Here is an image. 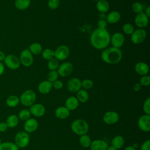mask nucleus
Instances as JSON below:
<instances>
[{
  "mask_svg": "<svg viewBox=\"0 0 150 150\" xmlns=\"http://www.w3.org/2000/svg\"><path fill=\"white\" fill-rule=\"evenodd\" d=\"M110 34L106 29H96L90 36L91 45L97 49H105L110 42Z\"/></svg>",
  "mask_w": 150,
  "mask_h": 150,
  "instance_id": "1",
  "label": "nucleus"
},
{
  "mask_svg": "<svg viewBox=\"0 0 150 150\" xmlns=\"http://www.w3.org/2000/svg\"><path fill=\"white\" fill-rule=\"evenodd\" d=\"M101 57L108 64H115L121 60L122 52L120 49L114 47L105 48L102 51Z\"/></svg>",
  "mask_w": 150,
  "mask_h": 150,
  "instance_id": "2",
  "label": "nucleus"
},
{
  "mask_svg": "<svg viewBox=\"0 0 150 150\" xmlns=\"http://www.w3.org/2000/svg\"><path fill=\"white\" fill-rule=\"evenodd\" d=\"M71 130L79 135L86 134L88 131V124L82 119H78L74 121L71 125Z\"/></svg>",
  "mask_w": 150,
  "mask_h": 150,
  "instance_id": "3",
  "label": "nucleus"
},
{
  "mask_svg": "<svg viewBox=\"0 0 150 150\" xmlns=\"http://www.w3.org/2000/svg\"><path fill=\"white\" fill-rule=\"evenodd\" d=\"M36 99V95L34 91L27 90L21 95L19 97L20 102L26 107H30L33 105Z\"/></svg>",
  "mask_w": 150,
  "mask_h": 150,
  "instance_id": "4",
  "label": "nucleus"
},
{
  "mask_svg": "<svg viewBox=\"0 0 150 150\" xmlns=\"http://www.w3.org/2000/svg\"><path fill=\"white\" fill-rule=\"evenodd\" d=\"M29 135L25 131H19L15 136V144L19 148H23L27 146L29 143Z\"/></svg>",
  "mask_w": 150,
  "mask_h": 150,
  "instance_id": "5",
  "label": "nucleus"
},
{
  "mask_svg": "<svg viewBox=\"0 0 150 150\" xmlns=\"http://www.w3.org/2000/svg\"><path fill=\"white\" fill-rule=\"evenodd\" d=\"M4 62V64L11 70H17L21 66V62L19 57L13 54L6 55Z\"/></svg>",
  "mask_w": 150,
  "mask_h": 150,
  "instance_id": "6",
  "label": "nucleus"
},
{
  "mask_svg": "<svg viewBox=\"0 0 150 150\" xmlns=\"http://www.w3.org/2000/svg\"><path fill=\"white\" fill-rule=\"evenodd\" d=\"M19 59L21 64L25 67H29L33 63V55L28 49H23L21 51Z\"/></svg>",
  "mask_w": 150,
  "mask_h": 150,
  "instance_id": "7",
  "label": "nucleus"
},
{
  "mask_svg": "<svg viewBox=\"0 0 150 150\" xmlns=\"http://www.w3.org/2000/svg\"><path fill=\"white\" fill-rule=\"evenodd\" d=\"M146 38V32L143 29H138L134 31L131 34V40L134 44H139L143 42Z\"/></svg>",
  "mask_w": 150,
  "mask_h": 150,
  "instance_id": "8",
  "label": "nucleus"
},
{
  "mask_svg": "<svg viewBox=\"0 0 150 150\" xmlns=\"http://www.w3.org/2000/svg\"><path fill=\"white\" fill-rule=\"evenodd\" d=\"M54 52V58L58 60H64L67 59L70 53L69 47L66 45L59 46Z\"/></svg>",
  "mask_w": 150,
  "mask_h": 150,
  "instance_id": "9",
  "label": "nucleus"
},
{
  "mask_svg": "<svg viewBox=\"0 0 150 150\" xmlns=\"http://www.w3.org/2000/svg\"><path fill=\"white\" fill-rule=\"evenodd\" d=\"M73 70V64L70 62H66L59 66L57 72L58 73V75L62 77H66L69 76L72 73Z\"/></svg>",
  "mask_w": 150,
  "mask_h": 150,
  "instance_id": "10",
  "label": "nucleus"
},
{
  "mask_svg": "<svg viewBox=\"0 0 150 150\" xmlns=\"http://www.w3.org/2000/svg\"><path fill=\"white\" fill-rule=\"evenodd\" d=\"M138 125L139 128L144 132L150 131V115L144 114L141 116L138 121Z\"/></svg>",
  "mask_w": 150,
  "mask_h": 150,
  "instance_id": "11",
  "label": "nucleus"
},
{
  "mask_svg": "<svg viewBox=\"0 0 150 150\" xmlns=\"http://www.w3.org/2000/svg\"><path fill=\"white\" fill-rule=\"evenodd\" d=\"M110 42L112 45V47L120 49L124 43L125 38L121 33L117 32L113 34L110 39Z\"/></svg>",
  "mask_w": 150,
  "mask_h": 150,
  "instance_id": "12",
  "label": "nucleus"
},
{
  "mask_svg": "<svg viewBox=\"0 0 150 150\" xmlns=\"http://www.w3.org/2000/svg\"><path fill=\"white\" fill-rule=\"evenodd\" d=\"M134 22L138 27L142 29L148 25L149 23V18L146 15L145 12H142L137 15L135 18Z\"/></svg>",
  "mask_w": 150,
  "mask_h": 150,
  "instance_id": "13",
  "label": "nucleus"
},
{
  "mask_svg": "<svg viewBox=\"0 0 150 150\" xmlns=\"http://www.w3.org/2000/svg\"><path fill=\"white\" fill-rule=\"evenodd\" d=\"M81 87V81L76 77H73L70 79L67 83V90L72 93L77 92Z\"/></svg>",
  "mask_w": 150,
  "mask_h": 150,
  "instance_id": "14",
  "label": "nucleus"
},
{
  "mask_svg": "<svg viewBox=\"0 0 150 150\" xmlns=\"http://www.w3.org/2000/svg\"><path fill=\"white\" fill-rule=\"evenodd\" d=\"M118 120L119 115L115 111H108L105 112L103 116V120L104 122L109 125L115 124Z\"/></svg>",
  "mask_w": 150,
  "mask_h": 150,
  "instance_id": "15",
  "label": "nucleus"
},
{
  "mask_svg": "<svg viewBox=\"0 0 150 150\" xmlns=\"http://www.w3.org/2000/svg\"><path fill=\"white\" fill-rule=\"evenodd\" d=\"M29 111L33 115L37 117H40L45 113V108L44 105L41 104H33L30 106Z\"/></svg>",
  "mask_w": 150,
  "mask_h": 150,
  "instance_id": "16",
  "label": "nucleus"
},
{
  "mask_svg": "<svg viewBox=\"0 0 150 150\" xmlns=\"http://www.w3.org/2000/svg\"><path fill=\"white\" fill-rule=\"evenodd\" d=\"M38 127V122L37 120L35 118H29L28 120H26L23 128L25 132L27 133H31L35 131Z\"/></svg>",
  "mask_w": 150,
  "mask_h": 150,
  "instance_id": "17",
  "label": "nucleus"
},
{
  "mask_svg": "<svg viewBox=\"0 0 150 150\" xmlns=\"http://www.w3.org/2000/svg\"><path fill=\"white\" fill-rule=\"evenodd\" d=\"M91 150H106L108 148L107 143L101 139H96L91 142Z\"/></svg>",
  "mask_w": 150,
  "mask_h": 150,
  "instance_id": "18",
  "label": "nucleus"
},
{
  "mask_svg": "<svg viewBox=\"0 0 150 150\" xmlns=\"http://www.w3.org/2000/svg\"><path fill=\"white\" fill-rule=\"evenodd\" d=\"M149 66L145 62H138L135 66V70L139 75H147L149 72Z\"/></svg>",
  "mask_w": 150,
  "mask_h": 150,
  "instance_id": "19",
  "label": "nucleus"
},
{
  "mask_svg": "<svg viewBox=\"0 0 150 150\" xmlns=\"http://www.w3.org/2000/svg\"><path fill=\"white\" fill-rule=\"evenodd\" d=\"M38 88L39 93L43 94H47L52 88V83L48 80H44L39 83Z\"/></svg>",
  "mask_w": 150,
  "mask_h": 150,
  "instance_id": "20",
  "label": "nucleus"
},
{
  "mask_svg": "<svg viewBox=\"0 0 150 150\" xmlns=\"http://www.w3.org/2000/svg\"><path fill=\"white\" fill-rule=\"evenodd\" d=\"M79 104V101L76 97L71 96L68 97L65 101V107L69 110H76Z\"/></svg>",
  "mask_w": 150,
  "mask_h": 150,
  "instance_id": "21",
  "label": "nucleus"
},
{
  "mask_svg": "<svg viewBox=\"0 0 150 150\" xmlns=\"http://www.w3.org/2000/svg\"><path fill=\"white\" fill-rule=\"evenodd\" d=\"M70 115V110L66 107L60 106L56 108L55 110V115L57 118L65 119Z\"/></svg>",
  "mask_w": 150,
  "mask_h": 150,
  "instance_id": "22",
  "label": "nucleus"
},
{
  "mask_svg": "<svg viewBox=\"0 0 150 150\" xmlns=\"http://www.w3.org/2000/svg\"><path fill=\"white\" fill-rule=\"evenodd\" d=\"M121 18V15L119 12L114 11L110 12L105 18V21L108 23H115L118 22Z\"/></svg>",
  "mask_w": 150,
  "mask_h": 150,
  "instance_id": "23",
  "label": "nucleus"
},
{
  "mask_svg": "<svg viewBox=\"0 0 150 150\" xmlns=\"http://www.w3.org/2000/svg\"><path fill=\"white\" fill-rule=\"evenodd\" d=\"M8 128H13L16 127L19 124V118L18 116L14 114L9 115L5 121Z\"/></svg>",
  "mask_w": 150,
  "mask_h": 150,
  "instance_id": "24",
  "label": "nucleus"
},
{
  "mask_svg": "<svg viewBox=\"0 0 150 150\" xmlns=\"http://www.w3.org/2000/svg\"><path fill=\"white\" fill-rule=\"evenodd\" d=\"M97 9L100 13H105L109 10L110 5L107 1L105 0H99L96 4Z\"/></svg>",
  "mask_w": 150,
  "mask_h": 150,
  "instance_id": "25",
  "label": "nucleus"
},
{
  "mask_svg": "<svg viewBox=\"0 0 150 150\" xmlns=\"http://www.w3.org/2000/svg\"><path fill=\"white\" fill-rule=\"evenodd\" d=\"M15 6L18 10H25L30 5V0H15Z\"/></svg>",
  "mask_w": 150,
  "mask_h": 150,
  "instance_id": "26",
  "label": "nucleus"
},
{
  "mask_svg": "<svg viewBox=\"0 0 150 150\" xmlns=\"http://www.w3.org/2000/svg\"><path fill=\"white\" fill-rule=\"evenodd\" d=\"M19 103V98L15 95H11L8 96L6 100V104L8 107L11 108L16 107Z\"/></svg>",
  "mask_w": 150,
  "mask_h": 150,
  "instance_id": "27",
  "label": "nucleus"
},
{
  "mask_svg": "<svg viewBox=\"0 0 150 150\" xmlns=\"http://www.w3.org/2000/svg\"><path fill=\"white\" fill-rule=\"evenodd\" d=\"M124 144V139L121 135H117L113 138L111 141L112 146L115 149H120Z\"/></svg>",
  "mask_w": 150,
  "mask_h": 150,
  "instance_id": "28",
  "label": "nucleus"
},
{
  "mask_svg": "<svg viewBox=\"0 0 150 150\" xmlns=\"http://www.w3.org/2000/svg\"><path fill=\"white\" fill-rule=\"evenodd\" d=\"M32 54L37 55L39 54L40 53H42V45L37 42L33 43L30 45L29 46V49H28Z\"/></svg>",
  "mask_w": 150,
  "mask_h": 150,
  "instance_id": "29",
  "label": "nucleus"
},
{
  "mask_svg": "<svg viewBox=\"0 0 150 150\" xmlns=\"http://www.w3.org/2000/svg\"><path fill=\"white\" fill-rule=\"evenodd\" d=\"M88 93L84 89H80L77 91V99L80 103H85L88 100Z\"/></svg>",
  "mask_w": 150,
  "mask_h": 150,
  "instance_id": "30",
  "label": "nucleus"
},
{
  "mask_svg": "<svg viewBox=\"0 0 150 150\" xmlns=\"http://www.w3.org/2000/svg\"><path fill=\"white\" fill-rule=\"evenodd\" d=\"M0 150H19V148L15 142H4L0 145Z\"/></svg>",
  "mask_w": 150,
  "mask_h": 150,
  "instance_id": "31",
  "label": "nucleus"
},
{
  "mask_svg": "<svg viewBox=\"0 0 150 150\" xmlns=\"http://www.w3.org/2000/svg\"><path fill=\"white\" fill-rule=\"evenodd\" d=\"M79 142L80 145L84 148H88L91 144V139L90 137L86 134L81 135L79 139Z\"/></svg>",
  "mask_w": 150,
  "mask_h": 150,
  "instance_id": "32",
  "label": "nucleus"
},
{
  "mask_svg": "<svg viewBox=\"0 0 150 150\" xmlns=\"http://www.w3.org/2000/svg\"><path fill=\"white\" fill-rule=\"evenodd\" d=\"M42 57L45 60H50L54 58V52L50 49H46L42 52Z\"/></svg>",
  "mask_w": 150,
  "mask_h": 150,
  "instance_id": "33",
  "label": "nucleus"
},
{
  "mask_svg": "<svg viewBox=\"0 0 150 150\" xmlns=\"http://www.w3.org/2000/svg\"><path fill=\"white\" fill-rule=\"evenodd\" d=\"M31 115V114L28 109H23L18 114V118L19 119L22 120V121H26L30 118Z\"/></svg>",
  "mask_w": 150,
  "mask_h": 150,
  "instance_id": "34",
  "label": "nucleus"
},
{
  "mask_svg": "<svg viewBox=\"0 0 150 150\" xmlns=\"http://www.w3.org/2000/svg\"><path fill=\"white\" fill-rule=\"evenodd\" d=\"M59 60L56 58H53L49 60L47 63V67L50 70H56L59 67Z\"/></svg>",
  "mask_w": 150,
  "mask_h": 150,
  "instance_id": "35",
  "label": "nucleus"
},
{
  "mask_svg": "<svg viewBox=\"0 0 150 150\" xmlns=\"http://www.w3.org/2000/svg\"><path fill=\"white\" fill-rule=\"evenodd\" d=\"M122 30L127 35H131L135 30L132 24L129 23H126L122 26Z\"/></svg>",
  "mask_w": 150,
  "mask_h": 150,
  "instance_id": "36",
  "label": "nucleus"
},
{
  "mask_svg": "<svg viewBox=\"0 0 150 150\" xmlns=\"http://www.w3.org/2000/svg\"><path fill=\"white\" fill-rule=\"evenodd\" d=\"M58 73L56 70H50L47 75V80L49 81L51 83L57 80Z\"/></svg>",
  "mask_w": 150,
  "mask_h": 150,
  "instance_id": "37",
  "label": "nucleus"
},
{
  "mask_svg": "<svg viewBox=\"0 0 150 150\" xmlns=\"http://www.w3.org/2000/svg\"><path fill=\"white\" fill-rule=\"evenodd\" d=\"M81 85L84 90H88L93 87L94 83L90 79H84L81 81Z\"/></svg>",
  "mask_w": 150,
  "mask_h": 150,
  "instance_id": "38",
  "label": "nucleus"
},
{
  "mask_svg": "<svg viewBox=\"0 0 150 150\" xmlns=\"http://www.w3.org/2000/svg\"><path fill=\"white\" fill-rule=\"evenodd\" d=\"M132 11L138 14V13H139L141 12H142L143 11V6L142 5L138 2H134L132 5Z\"/></svg>",
  "mask_w": 150,
  "mask_h": 150,
  "instance_id": "39",
  "label": "nucleus"
},
{
  "mask_svg": "<svg viewBox=\"0 0 150 150\" xmlns=\"http://www.w3.org/2000/svg\"><path fill=\"white\" fill-rule=\"evenodd\" d=\"M139 84L141 86H148L150 84V77L148 75H144L141 77Z\"/></svg>",
  "mask_w": 150,
  "mask_h": 150,
  "instance_id": "40",
  "label": "nucleus"
},
{
  "mask_svg": "<svg viewBox=\"0 0 150 150\" xmlns=\"http://www.w3.org/2000/svg\"><path fill=\"white\" fill-rule=\"evenodd\" d=\"M143 110L145 114H150V98H147L143 104Z\"/></svg>",
  "mask_w": 150,
  "mask_h": 150,
  "instance_id": "41",
  "label": "nucleus"
},
{
  "mask_svg": "<svg viewBox=\"0 0 150 150\" xmlns=\"http://www.w3.org/2000/svg\"><path fill=\"white\" fill-rule=\"evenodd\" d=\"M60 4L59 0H49L48 1V6L51 9H57Z\"/></svg>",
  "mask_w": 150,
  "mask_h": 150,
  "instance_id": "42",
  "label": "nucleus"
},
{
  "mask_svg": "<svg viewBox=\"0 0 150 150\" xmlns=\"http://www.w3.org/2000/svg\"><path fill=\"white\" fill-rule=\"evenodd\" d=\"M63 87V83L60 80H56V81H54L52 83V87H53L54 89L60 90V89L62 88Z\"/></svg>",
  "mask_w": 150,
  "mask_h": 150,
  "instance_id": "43",
  "label": "nucleus"
},
{
  "mask_svg": "<svg viewBox=\"0 0 150 150\" xmlns=\"http://www.w3.org/2000/svg\"><path fill=\"white\" fill-rule=\"evenodd\" d=\"M107 25V22L105 20H100L99 19L97 22L98 28L100 29H106Z\"/></svg>",
  "mask_w": 150,
  "mask_h": 150,
  "instance_id": "44",
  "label": "nucleus"
},
{
  "mask_svg": "<svg viewBox=\"0 0 150 150\" xmlns=\"http://www.w3.org/2000/svg\"><path fill=\"white\" fill-rule=\"evenodd\" d=\"M141 150H150V141L149 139L143 142L141 146Z\"/></svg>",
  "mask_w": 150,
  "mask_h": 150,
  "instance_id": "45",
  "label": "nucleus"
},
{
  "mask_svg": "<svg viewBox=\"0 0 150 150\" xmlns=\"http://www.w3.org/2000/svg\"><path fill=\"white\" fill-rule=\"evenodd\" d=\"M8 128L5 122H0V132H5Z\"/></svg>",
  "mask_w": 150,
  "mask_h": 150,
  "instance_id": "46",
  "label": "nucleus"
},
{
  "mask_svg": "<svg viewBox=\"0 0 150 150\" xmlns=\"http://www.w3.org/2000/svg\"><path fill=\"white\" fill-rule=\"evenodd\" d=\"M133 89L135 91H139L141 89V86L139 83H135L133 86Z\"/></svg>",
  "mask_w": 150,
  "mask_h": 150,
  "instance_id": "47",
  "label": "nucleus"
},
{
  "mask_svg": "<svg viewBox=\"0 0 150 150\" xmlns=\"http://www.w3.org/2000/svg\"><path fill=\"white\" fill-rule=\"evenodd\" d=\"M5 71V65L2 62H0V76L4 74Z\"/></svg>",
  "mask_w": 150,
  "mask_h": 150,
  "instance_id": "48",
  "label": "nucleus"
},
{
  "mask_svg": "<svg viewBox=\"0 0 150 150\" xmlns=\"http://www.w3.org/2000/svg\"><path fill=\"white\" fill-rule=\"evenodd\" d=\"M5 56H6V54H5V53L3 51L0 50V62H4Z\"/></svg>",
  "mask_w": 150,
  "mask_h": 150,
  "instance_id": "49",
  "label": "nucleus"
},
{
  "mask_svg": "<svg viewBox=\"0 0 150 150\" xmlns=\"http://www.w3.org/2000/svg\"><path fill=\"white\" fill-rule=\"evenodd\" d=\"M98 18L100 20H105L106 15L104 13H100L98 15Z\"/></svg>",
  "mask_w": 150,
  "mask_h": 150,
  "instance_id": "50",
  "label": "nucleus"
},
{
  "mask_svg": "<svg viewBox=\"0 0 150 150\" xmlns=\"http://www.w3.org/2000/svg\"><path fill=\"white\" fill-rule=\"evenodd\" d=\"M145 13L146 14V15L148 18L150 17V6H148L147 7V8L146 9Z\"/></svg>",
  "mask_w": 150,
  "mask_h": 150,
  "instance_id": "51",
  "label": "nucleus"
},
{
  "mask_svg": "<svg viewBox=\"0 0 150 150\" xmlns=\"http://www.w3.org/2000/svg\"><path fill=\"white\" fill-rule=\"evenodd\" d=\"M124 150H135V148L133 146H128L125 148Z\"/></svg>",
  "mask_w": 150,
  "mask_h": 150,
  "instance_id": "52",
  "label": "nucleus"
},
{
  "mask_svg": "<svg viewBox=\"0 0 150 150\" xmlns=\"http://www.w3.org/2000/svg\"><path fill=\"white\" fill-rule=\"evenodd\" d=\"M106 150H117V149H115V148H114L113 146H111L108 147V148H107V149H106Z\"/></svg>",
  "mask_w": 150,
  "mask_h": 150,
  "instance_id": "53",
  "label": "nucleus"
},
{
  "mask_svg": "<svg viewBox=\"0 0 150 150\" xmlns=\"http://www.w3.org/2000/svg\"><path fill=\"white\" fill-rule=\"evenodd\" d=\"M1 143H2V141H1V138H0V145H1Z\"/></svg>",
  "mask_w": 150,
  "mask_h": 150,
  "instance_id": "54",
  "label": "nucleus"
},
{
  "mask_svg": "<svg viewBox=\"0 0 150 150\" xmlns=\"http://www.w3.org/2000/svg\"><path fill=\"white\" fill-rule=\"evenodd\" d=\"M93 1H96V2H97V1H98L99 0H93Z\"/></svg>",
  "mask_w": 150,
  "mask_h": 150,
  "instance_id": "55",
  "label": "nucleus"
},
{
  "mask_svg": "<svg viewBox=\"0 0 150 150\" xmlns=\"http://www.w3.org/2000/svg\"><path fill=\"white\" fill-rule=\"evenodd\" d=\"M105 1H107V0H105Z\"/></svg>",
  "mask_w": 150,
  "mask_h": 150,
  "instance_id": "56",
  "label": "nucleus"
}]
</instances>
